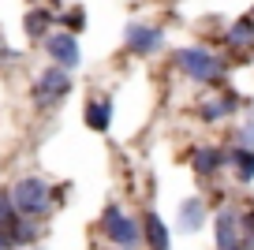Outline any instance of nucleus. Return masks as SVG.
Listing matches in <instances>:
<instances>
[{
  "label": "nucleus",
  "mask_w": 254,
  "mask_h": 250,
  "mask_svg": "<svg viewBox=\"0 0 254 250\" xmlns=\"http://www.w3.org/2000/svg\"><path fill=\"white\" fill-rule=\"evenodd\" d=\"M228 45H236V49L254 45V15H239L236 23L228 26Z\"/></svg>",
  "instance_id": "nucleus-15"
},
{
  "label": "nucleus",
  "mask_w": 254,
  "mask_h": 250,
  "mask_svg": "<svg viewBox=\"0 0 254 250\" xmlns=\"http://www.w3.org/2000/svg\"><path fill=\"white\" fill-rule=\"evenodd\" d=\"M41 45H45V53L53 56V63H60V67L75 71L82 63V49H79V38H75V30H56V34H45L41 38Z\"/></svg>",
  "instance_id": "nucleus-6"
},
{
  "label": "nucleus",
  "mask_w": 254,
  "mask_h": 250,
  "mask_svg": "<svg viewBox=\"0 0 254 250\" xmlns=\"http://www.w3.org/2000/svg\"><path fill=\"white\" fill-rule=\"evenodd\" d=\"M0 250H15V239H11L8 228H0Z\"/></svg>",
  "instance_id": "nucleus-18"
},
{
  "label": "nucleus",
  "mask_w": 254,
  "mask_h": 250,
  "mask_svg": "<svg viewBox=\"0 0 254 250\" xmlns=\"http://www.w3.org/2000/svg\"><path fill=\"white\" fill-rule=\"evenodd\" d=\"M190 168H194V176H217L221 168H228V149H213V146H198L194 153H190Z\"/></svg>",
  "instance_id": "nucleus-8"
},
{
  "label": "nucleus",
  "mask_w": 254,
  "mask_h": 250,
  "mask_svg": "<svg viewBox=\"0 0 254 250\" xmlns=\"http://www.w3.org/2000/svg\"><path fill=\"white\" fill-rule=\"evenodd\" d=\"M67 94H71V71L60 67V63L38 71V78L30 82V101L38 105V109H53V105H60Z\"/></svg>",
  "instance_id": "nucleus-4"
},
{
  "label": "nucleus",
  "mask_w": 254,
  "mask_h": 250,
  "mask_svg": "<svg viewBox=\"0 0 254 250\" xmlns=\"http://www.w3.org/2000/svg\"><path fill=\"white\" fill-rule=\"evenodd\" d=\"M86 127L90 131H97V134H105L112 127V97L109 94H101V97H90L86 101Z\"/></svg>",
  "instance_id": "nucleus-9"
},
{
  "label": "nucleus",
  "mask_w": 254,
  "mask_h": 250,
  "mask_svg": "<svg viewBox=\"0 0 254 250\" xmlns=\"http://www.w3.org/2000/svg\"><path fill=\"white\" fill-rule=\"evenodd\" d=\"M30 4H38V0H30Z\"/></svg>",
  "instance_id": "nucleus-19"
},
{
  "label": "nucleus",
  "mask_w": 254,
  "mask_h": 250,
  "mask_svg": "<svg viewBox=\"0 0 254 250\" xmlns=\"http://www.w3.org/2000/svg\"><path fill=\"white\" fill-rule=\"evenodd\" d=\"M243 250H254V209L243 213Z\"/></svg>",
  "instance_id": "nucleus-16"
},
{
  "label": "nucleus",
  "mask_w": 254,
  "mask_h": 250,
  "mask_svg": "<svg viewBox=\"0 0 254 250\" xmlns=\"http://www.w3.org/2000/svg\"><path fill=\"white\" fill-rule=\"evenodd\" d=\"M53 11H45V8H38V4H34L30 11H26V19H23V30H26V38L30 41H41L49 34V23H53Z\"/></svg>",
  "instance_id": "nucleus-14"
},
{
  "label": "nucleus",
  "mask_w": 254,
  "mask_h": 250,
  "mask_svg": "<svg viewBox=\"0 0 254 250\" xmlns=\"http://www.w3.org/2000/svg\"><path fill=\"white\" fill-rule=\"evenodd\" d=\"M251 15H254V11H251Z\"/></svg>",
  "instance_id": "nucleus-20"
},
{
  "label": "nucleus",
  "mask_w": 254,
  "mask_h": 250,
  "mask_svg": "<svg viewBox=\"0 0 254 250\" xmlns=\"http://www.w3.org/2000/svg\"><path fill=\"white\" fill-rule=\"evenodd\" d=\"M206 217H209V213H206V202H202L198 194H194V198H187V202L180 205V232L194 235L202 224H206Z\"/></svg>",
  "instance_id": "nucleus-11"
},
{
  "label": "nucleus",
  "mask_w": 254,
  "mask_h": 250,
  "mask_svg": "<svg viewBox=\"0 0 254 250\" xmlns=\"http://www.w3.org/2000/svg\"><path fill=\"white\" fill-rule=\"evenodd\" d=\"M236 109H239V97L224 94V97H213V101H206V105L198 109V116L206 120V124H221V120H228Z\"/></svg>",
  "instance_id": "nucleus-13"
},
{
  "label": "nucleus",
  "mask_w": 254,
  "mask_h": 250,
  "mask_svg": "<svg viewBox=\"0 0 254 250\" xmlns=\"http://www.w3.org/2000/svg\"><path fill=\"white\" fill-rule=\"evenodd\" d=\"M239 142H243V146H254V105H251V120L239 127Z\"/></svg>",
  "instance_id": "nucleus-17"
},
{
  "label": "nucleus",
  "mask_w": 254,
  "mask_h": 250,
  "mask_svg": "<svg viewBox=\"0 0 254 250\" xmlns=\"http://www.w3.org/2000/svg\"><path fill=\"white\" fill-rule=\"evenodd\" d=\"M161 45H165V30H161V26L127 23V30H124V49H127V53H135V56H153Z\"/></svg>",
  "instance_id": "nucleus-7"
},
{
  "label": "nucleus",
  "mask_w": 254,
  "mask_h": 250,
  "mask_svg": "<svg viewBox=\"0 0 254 250\" xmlns=\"http://www.w3.org/2000/svg\"><path fill=\"white\" fill-rule=\"evenodd\" d=\"M176 67H180L190 82H202V86L221 82V75H224V60L213 53V49H206V45L180 49V53H176Z\"/></svg>",
  "instance_id": "nucleus-2"
},
{
  "label": "nucleus",
  "mask_w": 254,
  "mask_h": 250,
  "mask_svg": "<svg viewBox=\"0 0 254 250\" xmlns=\"http://www.w3.org/2000/svg\"><path fill=\"white\" fill-rule=\"evenodd\" d=\"M142 239L150 250H172V235H168V224L157 217V213H146L142 217Z\"/></svg>",
  "instance_id": "nucleus-10"
},
{
  "label": "nucleus",
  "mask_w": 254,
  "mask_h": 250,
  "mask_svg": "<svg viewBox=\"0 0 254 250\" xmlns=\"http://www.w3.org/2000/svg\"><path fill=\"white\" fill-rule=\"evenodd\" d=\"M101 235L116 250H138L142 247V220H135L131 213H124L120 205H105L101 213Z\"/></svg>",
  "instance_id": "nucleus-3"
},
{
  "label": "nucleus",
  "mask_w": 254,
  "mask_h": 250,
  "mask_svg": "<svg viewBox=\"0 0 254 250\" xmlns=\"http://www.w3.org/2000/svg\"><path fill=\"white\" fill-rule=\"evenodd\" d=\"M228 168H236L239 183H254V146L239 142L236 149H228Z\"/></svg>",
  "instance_id": "nucleus-12"
},
{
  "label": "nucleus",
  "mask_w": 254,
  "mask_h": 250,
  "mask_svg": "<svg viewBox=\"0 0 254 250\" xmlns=\"http://www.w3.org/2000/svg\"><path fill=\"white\" fill-rule=\"evenodd\" d=\"M11 198H15V209L23 217L38 220V217H49L56 209V194H53V183L41 180V176H26L11 187Z\"/></svg>",
  "instance_id": "nucleus-1"
},
{
  "label": "nucleus",
  "mask_w": 254,
  "mask_h": 250,
  "mask_svg": "<svg viewBox=\"0 0 254 250\" xmlns=\"http://www.w3.org/2000/svg\"><path fill=\"white\" fill-rule=\"evenodd\" d=\"M213 239L217 250H243V213L236 205H221L213 213Z\"/></svg>",
  "instance_id": "nucleus-5"
}]
</instances>
